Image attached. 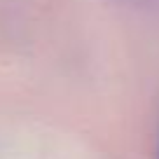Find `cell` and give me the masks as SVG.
<instances>
[{
	"label": "cell",
	"mask_w": 159,
	"mask_h": 159,
	"mask_svg": "<svg viewBox=\"0 0 159 159\" xmlns=\"http://www.w3.org/2000/svg\"><path fill=\"white\" fill-rule=\"evenodd\" d=\"M134 10H148V12H159V0H117Z\"/></svg>",
	"instance_id": "obj_1"
},
{
	"label": "cell",
	"mask_w": 159,
	"mask_h": 159,
	"mask_svg": "<svg viewBox=\"0 0 159 159\" xmlns=\"http://www.w3.org/2000/svg\"><path fill=\"white\" fill-rule=\"evenodd\" d=\"M157 159H159V150H157Z\"/></svg>",
	"instance_id": "obj_2"
}]
</instances>
